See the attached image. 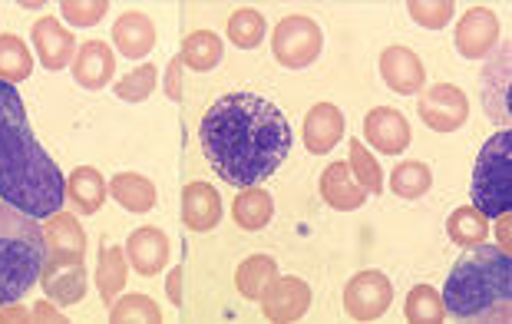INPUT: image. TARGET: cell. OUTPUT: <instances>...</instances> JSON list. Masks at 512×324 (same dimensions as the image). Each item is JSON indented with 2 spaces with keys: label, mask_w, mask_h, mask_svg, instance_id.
<instances>
[{
  "label": "cell",
  "mask_w": 512,
  "mask_h": 324,
  "mask_svg": "<svg viewBox=\"0 0 512 324\" xmlns=\"http://www.w3.org/2000/svg\"><path fill=\"white\" fill-rule=\"evenodd\" d=\"M199 143L209 166L228 186L252 189L285 166L294 146L291 120L258 93H225L202 116Z\"/></svg>",
  "instance_id": "6da1fadb"
},
{
  "label": "cell",
  "mask_w": 512,
  "mask_h": 324,
  "mask_svg": "<svg viewBox=\"0 0 512 324\" xmlns=\"http://www.w3.org/2000/svg\"><path fill=\"white\" fill-rule=\"evenodd\" d=\"M0 199L34 219H50L67 199L60 166L37 143L17 86L4 80H0Z\"/></svg>",
  "instance_id": "7a4b0ae2"
},
{
  "label": "cell",
  "mask_w": 512,
  "mask_h": 324,
  "mask_svg": "<svg viewBox=\"0 0 512 324\" xmlns=\"http://www.w3.org/2000/svg\"><path fill=\"white\" fill-rule=\"evenodd\" d=\"M443 308L453 321H509L512 318V262L506 248L473 245L446 275Z\"/></svg>",
  "instance_id": "3957f363"
},
{
  "label": "cell",
  "mask_w": 512,
  "mask_h": 324,
  "mask_svg": "<svg viewBox=\"0 0 512 324\" xmlns=\"http://www.w3.org/2000/svg\"><path fill=\"white\" fill-rule=\"evenodd\" d=\"M47 262V239L34 215L0 199V311L17 305L40 282Z\"/></svg>",
  "instance_id": "277c9868"
},
{
  "label": "cell",
  "mask_w": 512,
  "mask_h": 324,
  "mask_svg": "<svg viewBox=\"0 0 512 324\" xmlns=\"http://www.w3.org/2000/svg\"><path fill=\"white\" fill-rule=\"evenodd\" d=\"M473 205L486 219H503L512 212V133L499 129L479 149L473 169Z\"/></svg>",
  "instance_id": "5b68a950"
},
{
  "label": "cell",
  "mask_w": 512,
  "mask_h": 324,
  "mask_svg": "<svg viewBox=\"0 0 512 324\" xmlns=\"http://www.w3.org/2000/svg\"><path fill=\"white\" fill-rule=\"evenodd\" d=\"M324 50V30L318 27V20L291 14L275 27L271 34V53L285 70H304L321 57Z\"/></svg>",
  "instance_id": "8992f818"
},
{
  "label": "cell",
  "mask_w": 512,
  "mask_h": 324,
  "mask_svg": "<svg viewBox=\"0 0 512 324\" xmlns=\"http://www.w3.org/2000/svg\"><path fill=\"white\" fill-rule=\"evenodd\" d=\"M394 301V285L384 272H361L344 288V311L354 321H377Z\"/></svg>",
  "instance_id": "52a82bcc"
},
{
  "label": "cell",
  "mask_w": 512,
  "mask_h": 324,
  "mask_svg": "<svg viewBox=\"0 0 512 324\" xmlns=\"http://www.w3.org/2000/svg\"><path fill=\"white\" fill-rule=\"evenodd\" d=\"M417 110H420V120L430 129H437V133H453V129H460L470 120V100H466V93L453 83L430 86V90L423 93Z\"/></svg>",
  "instance_id": "ba28073f"
},
{
  "label": "cell",
  "mask_w": 512,
  "mask_h": 324,
  "mask_svg": "<svg viewBox=\"0 0 512 324\" xmlns=\"http://www.w3.org/2000/svg\"><path fill=\"white\" fill-rule=\"evenodd\" d=\"M43 291L53 305H76L86 295V268L80 255H50L40 272Z\"/></svg>",
  "instance_id": "9c48e42d"
},
{
  "label": "cell",
  "mask_w": 512,
  "mask_h": 324,
  "mask_svg": "<svg viewBox=\"0 0 512 324\" xmlns=\"http://www.w3.org/2000/svg\"><path fill=\"white\" fill-rule=\"evenodd\" d=\"M499 43V17L489 7H473L466 10L456 24V50L463 53L466 60H483L489 57Z\"/></svg>",
  "instance_id": "30bf717a"
},
{
  "label": "cell",
  "mask_w": 512,
  "mask_h": 324,
  "mask_svg": "<svg viewBox=\"0 0 512 324\" xmlns=\"http://www.w3.org/2000/svg\"><path fill=\"white\" fill-rule=\"evenodd\" d=\"M364 136L367 143L384 156H397L410 146V123L400 110L377 106L364 116Z\"/></svg>",
  "instance_id": "8fae6325"
},
{
  "label": "cell",
  "mask_w": 512,
  "mask_h": 324,
  "mask_svg": "<svg viewBox=\"0 0 512 324\" xmlns=\"http://www.w3.org/2000/svg\"><path fill=\"white\" fill-rule=\"evenodd\" d=\"M380 77L394 93L413 96L427 83V70H423V60L410 47H387L380 53Z\"/></svg>",
  "instance_id": "7c38bea8"
},
{
  "label": "cell",
  "mask_w": 512,
  "mask_h": 324,
  "mask_svg": "<svg viewBox=\"0 0 512 324\" xmlns=\"http://www.w3.org/2000/svg\"><path fill=\"white\" fill-rule=\"evenodd\" d=\"M30 40H34V50L40 63L47 70H63L70 67L73 57H76V40L67 27L60 24V20L53 17H40L34 30H30Z\"/></svg>",
  "instance_id": "4fadbf2b"
},
{
  "label": "cell",
  "mask_w": 512,
  "mask_h": 324,
  "mask_svg": "<svg viewBox=\"0 0 512 324\" xmlns=\"http://www.w3.org/2000/svg\"><path fill=\"white\" fill-rule=\"evenodd\" d=\"M271 321H298L311 305V288L301 278H275L258 298Z\"/></svg>",
  "instance_id": "5bb4252c"
},
{
  "label": "cell",
  "mask_w": 512,
  "mask_h": 324,
  "mask_svg": "<svg viewBox=\"0 0 512 324\" xmlns=\"http://www.w3.org/2000/svg\"><path fill=\"white\" fill-rule=\"evenodd\" d=\"M73 80L83 90H103L116 77V53L103 40H86L73 57Z\"/></svg>",
  "instance_id": "9a60e30c"
},
{
  "label": "cell",
  "mask_w": 512,
  "mask_h": 324,
  "mask_svg": "<svg viewBox=\"0 0 512 324\" xmlns=\"http://www.w3.org/2000/svg\"><path fill=\"white\" fill-rule=\"evenodd\" d=\"M344 129H347L344 113L337 110L334 103H318L304 116V146H308L311 153L324 156L344 139Z\"/></svg>",
  "instance_id": "2e32d148"
},
{
  "label": "cell",
  "mask_w": 512,
  "mask_h": 324,
  "mask_svg": "<svg viewBox=\"0 0 512 324\" xmlns=\"http://www.w3.org/2000/svg\"><path fill=\"white\" fill-rule=\"evenodd\" d=\"M126 255H129V265H133L139 275H146V278L159 275L162 268H166V262H169V239H166V232L152 229V225L136 229L126 239Z\"/></svg>",
  "instance_id": "e0dca14e"
},
{
  "label": "cell",
  "mask_w": 512,
  "mask_h": 324,
  "mask_svg": "<svg viewBox=\"0 0 512 324\" xmlns=\"http://www.w3.org/2000/svg\"><path fill=\"white\" fill-rule=\"evenodd\" d=\"M222 219V196L209 182H189L182 192V222L192 232H209Z\"/></svg>",
  "instance_id": "ac0fdd59"
},
{
  "label": "cell",
  "mask_w": 512,
  "mask_h": 324,
  "mask_svg": "<svg viewBox=\"0 0 512 324\" xmlns=\"http://www.w3.org/2000/svg\"><path fill=\"white\" fill-rule=\"evenodd\" d=\"M321 196L324 202L331 205L337 212H351V209H361L367 202V192L361 182L354 179V172L347 162H331L321 176Z\"/></svg>",
  "instance_id": "d6986e66"
},
{
  "label": "cell",
  "mask_w": 512,
  "mask_h": 324,
  "mask_svg": "<svg viewBox=\"0 0 512 324\" xmlns=\"http://www.w3.org/2000/svg\"><path fill=\"white\" fill-rule=\"evenodd\" d=\"M113 40L123 57L139 60L149 57V50L156 47V24L143 14V10H129L113 24Z\"/></svg>",
  "instance_id": "ffe728a7"
},
{
  "label": "cell",
  "mask_w": 512,
  "mask_h": 324,
  "mask_svg": "<svg viewBox=\"0 0 512 324\" xmlns=\"http://www.w3.org/2000/svg\"><path fill=\"white\" fill-rule=\"evenodd\" d=\"M43 239H47L50 255H80L86 252V235L80 229V222L67 212H53L47 225H43Z\"/></svg>",
  "instance_id": "44dd1931"
},
{
  "label": "cell",
  "mask_w": 512,
  "mask_h": 324,
  "mask_svg": "<svg viewBox=\"0 0 512 324\" xmlns=\"http://www.w3.org/2000/svg\"><path fill=\"white\" fill-rule=\"evenodd\" d=\"M110 196L123 205V209L146 215L156 205V186L146 176H136V172H119L110 182Z\"/></svg>",
  "instance_id": "7402d4cb"
},
{
  "label": "cell",
  "mask_w": 512,
  "mask_h": 324,
  "mask_svg": "<svg viewBox=\"0 0 512 324\" xmlns=\"http://www.w3.org/2000/svg\"><path fill=\"white\" fill-rule=\"evenodd\" d=\"M271 215H275V199L268 196V189H258V186L245 189L232 205V219L238 229H245V232L265 229L271 222Z\"/></svg>",
  "instance_id": "603a6c76"
},
{
  "label": "cell",
  "mask_w": 512,
  "mask_h": 324,
  "mask_svg": "<svg viewBox=\"0 0 512 324\" xmlns=\"http://www.w3.org/2000/svg\"><path fill=\"white\" fill-rule=\"evenodd\" d=\"M67 196L80 209V215H96L106 202V182L93 166H80L67 182Z\"/></svg>",
  "instance_id": "cb8c5ba5"
},
{
  "label": "cell",
  "mask_w": 512,
  "mask_h": 324,
  "mask_svg": "<svg viewBox=\"0 0 512 324\" xmlns=\"http://www.w3.org/2000/svg\"><path fill=\"white\" fill-rule=\"evenodd\" d=\"M225 57V47H222V40L212 34V30H195V34L185 37L182 43V57L179 63H185V67H192V70H215L222 63Z\"/></svg>",
  "instance_id": "d4e9b609"
},
{
  "label": "cell",
  "mask_w": 512,
  "mask_h": 324,
  "mask_svg": "<svg viewBox=\"0 0 512 324\" xmlns=\"http://www.w3.org/2000/svg\"><path fill=\"white\" fill-rule=\"evenodd\" d=\"M278 278V265L271 255H252L238 265V275H235V285L238 291L248 298V301H258L265 295V288Z\"/></svg>",
  "instance_id": "484cf974"
},
{
  "label": "cell",
  "mask_w": 512,
  "mask_h": 324,
  "mask_svg": "<svg viewBox=\"0 0 512 324\" xmlns=\"http://www.w3.org/2000/svg\"><path fill=\"white\" fill-rule=\"evenodd\" d=\"M446 232H450V239L463 248H473L479 242H486L489 235V219L483 212L476 209V205H463V209H456L450 215V222H446Z\"/></svg>",
  "instance_id": "4316f807"
},
{
  "label": "cell",
  "mask_w": 512,
  "mask_h": 324,
  "mask_svg": "<svg viewBox=\"0 0 512 324\" xmlns=\"http://www.w3.org/2000/svg\"><path fill=\"white\" fill-rule=\"evenodd\" d=\"M34 70V53L20 37L4 34L0 37V80L4 83H24Z\"/></svg>",
  "instance_id": "83f0119b"
},
{
  "label": "cell",
  "mask_w": 512,
  "mask_h": 324,
  "mask_svg": "<svg viewBox=\"0 0 512 324\" xmlns=\"http://www.w3.org/2000/svg\"><path fill=\"white\" fill-rule=\"evenodd\" d=\"M430 186H433V172H430L427 162H420V159L400 162V166L394 169V176H390V189H394L400 199L427 196Z\"/></svg>",
  "instance_id": "f1b7e54d"
},
{
  "label": "cell",
  "mask_w": 512,
  "mask_h": 324,
  "mask_svg": "<svg viewBox=\"0 0 512 324\" xmlns=\"http://www.w3.org/2000/svg\"><path fill=\"white\" fill-rule=\"evenodd\" d=\"M403 315H407V321H413V324H440L446 318V308H443L440 291L430 288V285H417L407 295Z\"/></svg>",
  "instance_id": "f546056e"
},
{
  "label": "cell",
  "mask_w": 512,
  "mask_h": 324,
  "mask_svg": "<svg viewBox=\"0 0 512 324\" xmlns=\"http://www.w3.org/2000/svg\"><path fill=\"white\" fill-rule=\"evenodd\" d=\"M96 285H100V295L103 301H113L119 291L126 285V262H123V252L113 245H103L100 248V268H96Z\"/></svg>",
  "instance_id": "4dcf8cb0"
},
{
  "label": "cell",
  "mask_w": 512,
  "mask_h": 324,
  "mask_svg": "<svg viewBox=\"0 0 512 324\" xmlns=\"http://www.w3.org/2000/svg\"><path fill=\"white\" fill-rule=\"evenodd\" d=\"M265 17L258 14V10H238V14H232V20H228V37H232L235 47H242V50H252L258 47L261 40H265Z\"/></svg>",
  "instance_id": "1f68e13d"
},
{
  "label": "cell",
  "mask_w": 512,
  "mask_h": 324,
  "mask_svg": "<svg viewBox=\"0 0 512 324\" xmlns=\"http://www.w3.org/2000/svg\"><path fill=\"white\" fill-rule=\"evenodd\" d=\"M156 80H159L156 67H152V63H143V67H136L133 73H126V77L116 83V96L126 103H143L156 93Z\"/></svg>",
  "instance_id": "d6a6232c"
},
{
  "label": "cell",
  "mask_w": 512,
  "mask_h": 324,
  "mask_svg": "<svg viewBox=\"0 0 512 324\" xmlns=\"http://www.w3.org/2000/svg\"><path fill=\"white\" fill-rule=\"evenodd\" d=\"M110 321L123 324V321H162V311L159 305L152 301L149 295H139V291H133V295H123L113 305L110 311Z\"/></svg>",
  "instance_id": "836d02e7"
},
{
  "label": "cell",
  "mask_w": 512,
  "mask_h": 324,
  "mask_svg": "<svg viewBox=\"0 0 512 324\" xmlns=\"http://www.w3.org/2000/svg\"><path fill=\"white\" fill-rule=\"evenodd\" d=\"M351 172H357V182L364 186V192H370V196H377L380 186H384V176H380V166L377 159L367 153V146L361 143V139H351Z\"/></svg>",
  "instance_id": "e575fe53"
},
{
  "label": "cell",
  "mask_w": 512,
  "mask_h": 324,
  "mask_svg": "<svg viewBox=\"0 0 512 324\" xmlns=\"http://www.w3.org/2000/svg\"><path fill=\"white\" fill-rule=\"evenodd\" d=\"M410 17L427 30H443L453 20V0H410Z\"/></svg>",
  "instance_id": "d590c367"
},
{
  "label": "cell",
  "mask_w": 512,
  "mask_h": 324,
  "mask_svg": "<svg viewBox=\"0 0 512 324\" xmlns=\"http://www.w3.org/2000/svg\"><path fill=\"white\" fill-rule=\"evenodd\" d=\"M106 7H110L106 0H90V4L67 0V4H63V17H67L73 27H93V24H100V20H103Z\"/></svg>",
  "instance_id": "8d00e7d4"
},
{
  "label": "cell",
  "mask_w": 512,
  "mask_h": 324,
  "mask_svg": "<svg viewBox=\"0 0 512 324\" xmlns=\"http://www.w3.org/2000/svg\"><path fill=\"white\" fill-rule=\"evenodd\" d=\"M169 298H172V305H182V268H172V275H169Z\"/></svg>",
  "instance_id": "74e56055"
},
{
  "label": "cell",
  "mask_w": 512,
  "mask_h": 324,
  "mask_svg": "<svg viewBox=\"0 0 512 324\" xmlns=\"http://www.w3.org/2000/svg\"><path fill=\"white\" fill-rule=\"evenodd\" d=\"M179 67H182V63H172V70H169V96H172V100H179Z\"/></svg>",
  "instance_id": "f35d334b"
},
{
  "label": "cell",
  "mask_w": 512,
  "mask_h": 324,
  "mask_svg": "<svg viewBox=\"0 0 512 324\" xmlns=\"http://www.w3.org/2000/svg\"><path fill=\"white\" fill-rule=\"evenodd\" d=\"M34 315H37V318H53V321H63V318L57 315V311H50L47 305H37V308H34Z\"/></svg>",
  "instance_id": "ab89813d"
}]
</instances>
